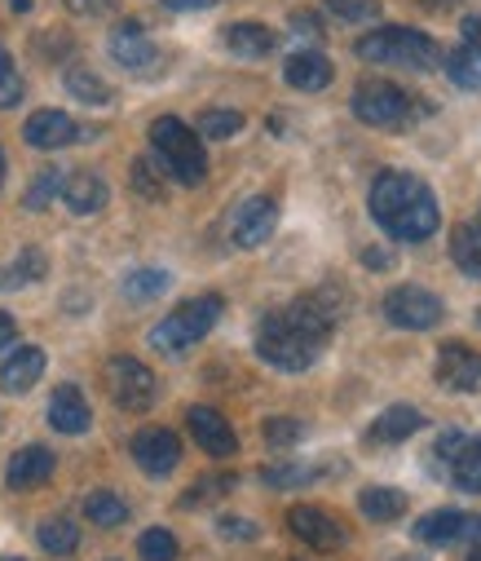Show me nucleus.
I'll return each instance as SVG.
<instances>
[{"label": "nucleus", "mask_w": 481, "mask_h": 561, "mask_svg": "<svg viewBox=\"0 0 481 561\" xmlns=\"http://www.w3.org/2000/svg\"><path fill=\"white\" fill-rule=\"evenodd\" d=\"M32 5H36V0H10V10H14V14H27Z\"/></svg>", "instance_id": "nucleus-50"}, {"label": "nucleus", "mask_w": 481, "mask_h": 561, "mask_svg": "<svg viewBox=\"0 0 481 561\" xmlns=\"http://www.w3.org/2000/svg\"><path fill=\"white\" fill-rule=\"evenodd\" d=\"M358 508L367 522H398L406 513V495L398 486H367L358 495Z\"/></svg>", "instance_id": "nucleus-26"}, {"label": "nucleus", "mask_w": 481, "mask_h": 561, "mask_svg": "<svg viewBox=\"0 0 481 561\" xmlns=\"http://www.w3.org/2000/svg\"><path fill=\"white\" fill-rule=\"evenodd\" d=\"M49 425L58 434H84L93 425V411H89V398L76 389V385H58L54 398H49Z\"/></svg>", "instance_id": "nucleus-18"}, {"label": "nucleus", "mask_w": 481, "mask_h": 561, "mask_svg": "<svg viewBox=\"0 0 481 561\" xmlns=\"http://www.w3.org/2000/svg\"><path fill=\"white\" fill-rule=\"evenodd\" d=\"M14 336H19V328H14V319L0 310V350H10L14 345Z\"/></svg>", "instance_id": "nucleus-47"}, {"label": "nucleus", "mask_w": 481, "mask_h": 561, "mask_svg": "<svg viewBox=\"0 0 481 561\" xmlns=\"http://www.w3.org/2000/svg\"><path fill=\"white\" fill-rule=\"evenodd\" d=\"M450 256L468 278H481V226L477 221H463L450 230Z\"/></svg>", "instance_id": "nucleus-27"}, {"label": "nucleus", "mask_w": 481, "mask_h": 561, "mask_svg": "<svg viewBox=\"0 0 481 561\" xmlns=\"http://www.w3.org/2000/svg\"><path fill=\"white\" fill-rule=\"evenodd\" d=\"M41 376H45V350L41 345H23L0 363V389L5 393H27Z\"/></svg>", "instance_id": "nucleus-19"}, {"label": "nucleus", "mask_w": 481, "mask_h": 561, "mask_svg": "<svg viewBox=\"0 0 481 561\" xmlns=\"http://www.w3.org/2000/svg\"><path fill=\"white\" fill-rule=\"evenodd\" d=\"M36 539H41V548L54 552V557H67V552L80 548V530H76V522H67V517H49V522H41Z\"/></svg>", "instance_id": "nucleus-30"}, {"label": "nucleus", "mask_w": 481, "mask_h": 561, "mask_svg": "<svg viewBox=\"0 0 481 561\" xmlns=\"http://www.w3.org/2000/svg\"><path fill=\"white\" fill-rule=\"evenodd\" d=\"M363 265H367V270H389V265H393V256H389V252H380V248H367V252H363Z\"/></svg>", "instance_id": "nucleus-46"}, {"label": "nucleus", "mask_w": 481, "mask_h": 561, "mask_svg": "<svg viewBox=\"0 0 481 561\" xmlns=\"http://www.w3.org/2000/svg\"><path fill=\"white\" fill-rule=\"evenodd\" d=\"M111 58H115L124 71L146 76V71L159 62V49H154V41L146 36L141 23H119V27L111 32Z\"/></svg>", "instance_id": "nucleus-14"}, {"label": "nucleus", "mask_w": 481, "mask_h": 561, "mask_svg": "<svg viewBox=\"0 0 481 561\" xmlns=\"http://www.w3.org/2000/svg\"><path fill=\"white\" fill-rule=\"evenodd\" d=\"M367 204H371L376 226L398 243H424L442 226V208H437V195L428 191V182L415 173H402V169L380 173L371 182Z\"/></svg>", "instance_id": "nucleus-2"}, {"label": "nucleus", "mask_w": 481, "mask_h": 561, "mask_svg": "<svg viewBox=\"0 0 481 561\" xmlns=\"http://www.w3.org/2000/svg\"><path fill=\"white\" fill-rule=\"evenodd\" d=\"M287 530H291L300 543L318 548V552H332V548L345 543V526H341V517H332V513H323V508H313V504H296V508L287 513Z\"/></svg>", "instance_id": "nucleus-10"}, {"label": "nucleus", "mask_w": 481, "mask_h": 561, "mask_svg": "<svg viewBox=\"0 0 481 561\" xmlns=\"http://www.w3.org/2000/svg\"><path fill=\"white\" fill-rule=\"evenodd\" d=\"M150 147H154L159 160H164L169 178H177L182 186H204V178H208V156H204V142L195 137L191 124H182V119H173V115H159V119L150 124Z\"/></svg>", "instance_id": "nucleus-4"}, {"label": "nucleus", "mask_w": 481, "mask_h": 561, "mask_svg": "<svg viewBox=\"0 0 481 561\" xmlns=\"http://www.w3.org/2000/svg\"><path fill=\"white\" fill-rule=\"evenodd\" d=\"M328 10L341 19V23H367L380 14L376 0H328Z\"/></svg>", "instance_id": "nucleus-39"}, {"label": "nucleus", "mask_w": 481, "mask_h": 561, "mask_svg": "<svg viewBox=\"0 0 481 561\" xmlns=\"http://www.w3.org/2000/svg\"><path fill=\"white\" fill-rule=\"evenodd\" d=\"M49 478H54V451L49 447H23L5 469V486H14V491H32Z\"/></svg>", "instance_id": "nucleus-21"}, {"label": "nucleus", "mask_w": 481, "mask_h": 561, "mask_svg": "<svg viewBox=\"0 0 481 561\" xmlns=\"http://www.w3.org/2000/svg\"><path fill=\"white\" fill-rule=\"evenodd\" d=\"M45 270H49V256L41 248H23L5 270H0V288L14 293V288H27V284H41Z\"/></svg>", "instance_id": "nucleus-25"}, {"label": "nucleus", "mask_w": 481, "mask_h": 561, "mask_svg": "<svg viewBox=\"0 0 481 561\" xmlns=\"http://www.w3.org/2000/svg\"><path fill=\"white\" fill-rule=\"evenodd\" d=\"M274 226H278V204H274L270 195H252V199H243V204L234 208V217H230V239H234L239 248H261V243L274 234Z\"/></svg>", "instance_id": "nucleus-11"}, {"label": "nucleus", "mask_w": 481, "mask_h": 561, "mask_svg": "<svg viewBox=\"0 0 481 561\" xmlns=\"http://www.w3.org/2000/svg\"><path fill=\"white\" fill-rule=\"evenodd\" d=\"M239 128H243L239 111H204L199 115V137H208V142H226V137H234Z\"/></svg>", "instance_id": "nucleus-34"}, {"label": "nucleus", "mask_w": 481, "mask_h": 561, "mask_svg": "<svg viewBox=\"0 0 481 561\" xmlns=\"http://www.w3.org/2000/svg\"><path fill=\"white\" fill-rule=\"evenodd\" d=\"M221 314H226V301H221V297H195V301H182L169 319H159V328L150 332V345H154L159 354L177 358L182 350L199 345V341L217 328Z\"/></svg>", "instance_id": "nucleus-5"}, {"label": "nucleus", "mask_w": 481, "mask_h": 561, "mask_svg": "<svg viewBox=\"0 0 481 561\" xmlns=\"http://www.w3.org/2000/svg\"><path fill=\"white\" fill-rule=\"evenodd\" d=\"M217 530L226 539H256V522H248V517H221Z\"/></svg>", "instance_id": "nucleus-43"}, {"label": "nucleus", "mask_w": 481, "mask_h": 561, "mask_svg": "<svg viewBox=\"0 0 481 561\" xmlns=\"http://www.w3.org/2000/svg\"><path fill=\"white\" fill-rule=\"evenodd\" d=\"M0 182H5V156H0Z\"/></svg>", "instance_id": "nucleus-52"}, {"label": "nucleus", "mask_w": 481, "mask_h": 561, "mask_svg": "<svg viewBox=\"0 0 481 561\" xmlns=\"http://www.w3.org/2000/svg\"><path fill=\"white\" fill-rule=\"evenodd\" d=\"M106 385H111L115 407H124V411H146V407H154V398H159L154 371H150L146 363L128 358V354H115V358L106 363Z\"/></svg>", "instance_id": "nucleus-7"}, {"label": "nucleus", "mask_w": 481, "mask_h": 561, "mask_svg": "<svg viewBox=\"0 0 481 561\" xmlns=\"http://www.w3.org/2000/svg\"><path fill=\"white\" fill-rule=\"evenodd\" d=\"M115 5H119V0H67V10L80 14V19H102V14H111Z\"/></svg>", "instance_id": "nucleus-42"}, {"label": "nucleus", "mask_w": 481, "mask_h": 561, "mask_svg": "<svg viewBox=\"0 0 481 561\" xmlns=\"http://www.w3.org/2000/svg\"><path fill=\"white\" fill-rule=\"evenodd\" d=\"M446 473H450V482H455L459 491L481 495V438H468V434H463V443H459L455 456L446 460Z\"/></svg>", "instance_id": "nucleus-23"}, {"label": "nucleus", "mask_w": 481, "mask_h": 561, "mask_svg": "<svg viewBox=\"0 0 481 561\" xmlns=\"http://www.w3.org/2000/svg\"><path fill=\"white\" fill-rule=\"evenodd\" d=\"M424 430V411L420 407H389V411H380L376 420H371V430H367V443H376V447H393V443H406V438H415Z\"/></svg>", "instance_id": "nucleus-17"}, {"label": "nucleus", "mask_w": 481, "mask_h": 561, "mask_svg": "<svg viewBox=\"0 0 481 561\" xmlns=\"http://www.w3.org/2000/svg\"><path fill=\"white\" fill-rule=\"evenodd\" d=\"M164 5H169L173 14H199V10H213L217 0H164Z\"/></svg>", "instance_id": "nucleus-45"}, {"label": "nucleus", "mask_w": 481, "mask_h": 561, "mask_svg": "<svg viewBox=\"0 0 481 561\" xmlns=\"http://www.w3.org/2000/svg\"><path fill=\"white\" fill-rule=\"evenodd\" d=\"M169 293V274L164 270H133L124 278V297L128 301H154V297H164Z\"/></svg>", "instance_id": "nucleus-32"}, {"label": "nucleus", "mask_w": 481, "mask_h": 561, "mask_svg": "<svg viewBox=\"0 0 481 561\" xmlns=\"http://www.w3.org/2000/svg\"><path fill=\"white\" fill-rule=\"evenodd\" d=\"M137 552H141L146 561H177V539H173V530H164V526H150V530L137 539Z\"/></svg>", "instance_id": "nucleus-35"}, {"label": "nucleus", "mask_w": 481, "mask_h": 561, "mask_svg": "<svg viewBox=\"0 0 481 561\" xmlns=\"http://www.w3.org/2000/svg\"><path fill=\"white\" fill-rule=\"evenodd\" d=\"M442 62H446V76H450L455 89H468V93L481 89V49L477 45H459Z\"/></svg>", "instance_id": "nucleus-28"}, {"label": "nucleus", "mask_w": 481, "mask_h": 561, "mask_svg": "<svg viewBox=\"0 0 481 561\" xmlns=\"http://www.w3.org/2000/svg\"><path fill=\"white\" fill-rule=\"evenodd\" d=\"M291 27L305 32V41H323V23H318L313 14H291Z\"/></svg>", "instance_id": "nucleus-44"}, {"label": "nucleus", "mask_w": 481, "mask_h": 561, "mask_svg": "<svg viewBox=\"0 0 481 561\" xmlns=\"http://www.w3.org/2000/svg\"><path fill=\"white\" fill-rule=\"evenodd\" d=\"M234 486V478H208V482H199V486H191L186 491V508H195V504H204V500H213V491H230Z\"/></svg>", "instance_id": "nucleus-41"}, {"label": "nucleus", "mask_w": 481, "mask_h": 561, "mask_svg": "<svg viewBox=\"0 0 481 561\" xmlns=\"http://www.w3.org/2000/svg\"><path fill=\"white\" fill-rule=\"evenodd\" d=\"M23 137H27V147H36V151H62L80 137V124L67 111H36L23 124Z\"/></svg>", "instance_id": "nucleus-15"}, {"label": "nucleus", "mask_w": 481, "mask_h": 561, "mask_svg": "<svg viewBox=\"0 0 481 561\" xmlns=\"http://www.w3.org/2000/svg\"><path fill=\"white\" fill-rule=\"evenodd\" d=\"M84 517L93 522V526H124L128 522V504L115 495V491H93V495H84Z\"/></svg>", "instance_id": "nucleus-29"}, {"label": "nucleus", "mask_w": 481, "mask_h": 561, "mask_svg": "<svg viewBox=\"0 0 481 561\" xmlns=\"http://www.w3.org/2000/svg\"><path fill=\"white\" fill-rule=\"evenodd\" d=\"M420 5H424V10H433V14H446V10H455V5H459V0H420Z\"/></svg>", "instance_id": "nucleus-49"}, {"label": "nucleus", "mask_w": 481, "mask_h": 561, "mask_svg": "<svg viewBox=\"0 0 481 561\" xmlns=\"http://www.w3.org/2000/svg\"><path fill=\"white\" fill-rule=\"evenodd\" d=\"M354 115L363 119V124H371V128H411L420 115H424V106L402 89V84H389V80H363L358 89H354Z\"/></svg>", "instance_id": "nucleus-6"}, {"label": "nucleus", "mask_w": 481, "mask_h": 561, "mask_svg": "<svg viewBox=\"0 0 481 561\" xmlns=\"http://www.w3.org/2000/svg\"><path fill=\"white\" fill-rule=\"evenodd\" d=\"M336 328V306L328 293H313L291 301L287 310H274L256 328V354L278 371H305L318 363L328 336Z\"/></svg>", "instance_id": "nucleus-1"}, {"label": "nucleus", "mask_w": 481, "mask_h": 561, "mask_svg": "<svg viewBox=\"0 0 481 561\" xmlns=\"http://www.w3.org/2000/svg\"><path fill=\"white\" fill-rule=\"evenodd\" d=\"M463 36H468L463 45H477V49H481V14H468V19H463Z\"/></svg>", "instance_id": "nucleus-48"}, {"label": "nucleus", "mask_w": 481, "mask_h": 561, "mask_svg": "<svg viewBox=\"0 0 481 561\" xmlns=\"http://www.w3.org/2000/svg\"><path fill=\"white\" fill-rule=\"evenodd\" d=\"M477 328H481V310H477Z\"/></svg>", "instance_id": "nucleus-53"}, {"label": "nucleus", "mask_w": 481, "mask_h": 561, "mask_svg": "<svg viewBox=\"0 0 481 561\" xmlns=\"http://www.w3.org/2000/svg\"><path fill=\"white\" fill-rule=\"evenodd\" d=\"M274 45H278V36L265 23H234V27H226V49L239 54V58H270Z\"/></svg>", "instance_id": "nucleus-24"}, {"label": "nucleus", "mask_w": 481, "mask_h": 561, "mask_svg": "<svg viewBox=\"0 0 481 561\" xmlns=\"http://www.w3.org/2000/svg\"><path fill=\"white\" fill-rule=\"evenodd\" d=\"M261 434H265L270 447H291V443L305 438V425H300V420H291V415H274V420H265Z\"/></svg>", "instance_id": "nucleus-36"}, {"label": "nucleus", "mask_w": 481, "mask_h": 561, "mask_svg": "<svg viewBox=\"0 0 481 561\" xmlns=\"http://www.w3.org/2000/svg\"><path fill=\"white\" fill-rule=\"evenodd\" d=\"M358 58L363 62H385V67H406V71H437L442 67V49L433 36L415 32V27H376L358 41Z\"/></svg>", "instance_id": "nucleus-3"}, {"label": "nucleus", "mask_w": 481, "mask_h": 561, "mask_svg": "<svg viewBox=\"0 0 481 561\" xmlns=\"http://www.w3.org/2000/svg\"><path fill=\"white\" fill-rule=\"evenodd\" d=\"M19 98H23V76H19V67H14V58L0 49V111L19 106Z\"/></svg>", "instance_id": "nucleus-37"}, {"label": "nucleus", "mask_w": 481, "mask_h": 561, "mask_svg": "<svg viewBox=\"0 0 481 561\" xmlns=\"http://www.w3.org/2000/svg\"><path fill=\"white\" fill-rule=\"evenodd\" d=\"M437 385L450 393H477L481 389V354L463 341H446L437 350Z\"/></svg>", "instance_id": "nucleus-9"}, {"label": "nucleus", "mask_w": 481, "mask_h": 561, "mask_svg": "<svg viewBox=\"0 0 481 561\" xmlns=\"http://www.w3.org/2000/svg\"><path fill=\"white\" fill-rule=\"evenodd\" d=\"M67 93L76 98V102H84V106H106L111 102V84H102L93 71H84V67H71L67 71Z\"/></svg>", "instance_id": "nucleus-31"}, {"label": "nucleus", "mask_w": 481, "mask_h": 561, "mask_svg": "<svg viewBox=\"0 0 481 561\" xmlns=\"http://www.w3.org/2000/svg\"><path fill=\"white\" fill-rule=\"evenodd\" d=\"M133 460L150 478H169L182 465V443H177L173 430H141L133 438Z\"/></svg>", "instance_id": "nucleus-12"}, {"label": "nucleus", "mask_w": 481, "mask_h": 561, "mask_svg": "<svg viewBox=\"0 0 481 561\" xmlns=\"http://www.w3.org/2000/svg\"><path fill=\"white\" fill-rule=\"evenodd\" d=\"M186 425H191V438H195L208 456L230 460V456L239 451V438H234L230 420H226L221 411H213V407H191V411H186Z\"/></svg>", "instance_id": "nucleus-13"}, {"label": "nucleus", "mask_w": 481, "mask_h": 561, "mask_svg": "<svg viewBox=\"0 0 481 561\" xmlns=\"http://www.w3.org/2000/svg\"><path fill=\"white\" fill-rule=\"evenodd\" d=\"M385 319L402 332H428L446 319V306H442V297H433L424 288H393L385 297Z\"/></svg>", "instance_id": "nucleus-8"}, {"label": "nucleus", "mask_w": 481, "mask_h": 561, "mask_svg": "<svg viewBox=\"0 0 481 561\" xmlns=\"http://www.w3.org/2000/svg\"><path fill=\"white\" fill-rule=\"evenodd\" d=\"M106 182L98 178V173H67L62 178V204L76 213V217H93V213H102L106 208Z\"/></svg>", "instance_id": "nucleus-20"}, {"label": "nucleus", "mask_w": 481, "mask_h": 561, "mask_svg": "<svg viewBox=\"0 0 481 561\" xmlns=\"http://www.w3.org/2000/svg\"><path fill=\"white\" fill-rule=\"evenodd\" d=\"M133 191H137V195H146V199H164V186L154 182V169H150L146 160H137V164H133Z\"/></svg>", "instance_id": "nucleus-40"}, {"label": "nucleus", "mask_w": 481, "mask_h": 561, "mask_svg": "<svg viewBox=\"0 0 481 561\" xmlns=\"http://www.w3.org/2000/svg\"><path fill=\"white\" fill-rule=\"evenodd\" d=\"M468 561H481V543H477V548H472V557H468Z\"/></svg>", "instance_id": "nucleus-51"}, {"label": "nucleus", "mask_w": 481, "mask_h": 561, "mask_svg": "<svg viewBox=\"0 0 481 561\" xmlns=\"http://www.w3.org/2000/svg\"><path fill=\"white\" fill-rule=\"evenodd\" d=\"M283 80H287L291 89H300V93H318V89H328V84H332V62H328L323 54L300 49V54L287 58Z\"/></svg>", "instance_id": "nucleus-22"}, {"label": "nucleus", "mask_w": 481, "mask_h": 561, "mask_svg": "<svg viewBox=\"0 0 481 561\" xmlns=\"http://www.w3.org/2000/svg\"><path fill=\"white\" fill-rule=\"evenodd\" d=\"M481 522L477 517H468V513H455V508H437V513H424L420 522H415V539L420 543H428V548H450V543H459L463 535H472Z\"/></svg>", "instance_id": "nucleus-16"}, {"label": "nucleus", "mask_w": 481, "mask_h": 561, "mask_svg": "<svg viewBox=\"0 0 481 561\" xmlns=\"http://www.w3.org/2000/svg\"><path fill=\"white\" fill-rule=\"evenodd\" d=\"M313 478H318V469H305V465H274V469H265V486H274V491L305 486Z\"/></svg>", "instance_id": "nucleus-38"}, {"label": "nucleus", "mask_w": 481, "mask_h": 561, "mask_svg": "<svg viewBox=\"0 0 481 561\" xmlns=\"http://www.w3.org/2000/svg\"><path fill=\"white\" fill-rule=\"evenodd\" d=\"M62 178H67V173H58V169L36 173V178H32V186H27V195H23L27 213H45V208H49V204L62 195Z\"/></svg>", "instance_id": "nucleus-33"}]
</instances>
